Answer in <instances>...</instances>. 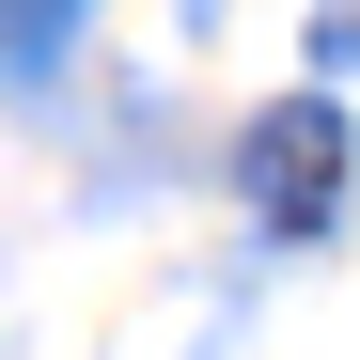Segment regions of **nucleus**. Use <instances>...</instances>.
I'll use <instances>...</instances> for the list:
<instances>
[{"label":"nucleus","instance_id":"f257e3e1","mask_svg":"<svg viewBox=\"0 0 360 360\" xmlns=\"http://www.w3.org/2000/svg\"><path fill=\"white\" fill-rule=\"evenodd\" d=\"M345 157H360V126L329 94H297V110H266V126L235 141V188H251V219L282 235V251H314V235L345 219Z\"/></svg>","mask_w":360,"mask_h":360},{"label":"nucleus","instance_id":"f03ea898","mask_svg":"<svg viewBox=\"0 0 360 360\" xmlns=\"http://www.w3.org/2000/svg\"><path fill=\"white\" fill-rule=\"evenodd\" d=\"M94 0H16V94H63V47H79Z\"/></svg>","mask_w":360,"mask_h":360}]
</instances>
